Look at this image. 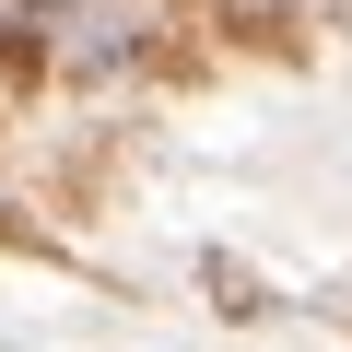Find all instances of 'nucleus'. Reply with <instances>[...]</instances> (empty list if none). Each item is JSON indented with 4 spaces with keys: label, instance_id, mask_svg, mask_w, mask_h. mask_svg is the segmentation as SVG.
<instances>
[]
</instances>
